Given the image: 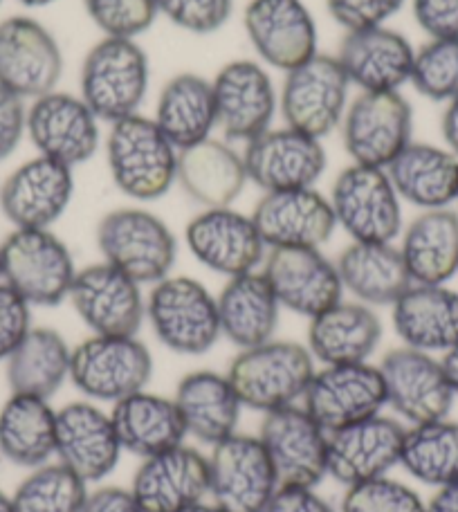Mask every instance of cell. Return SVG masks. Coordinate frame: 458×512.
Masks as SVG:
<instances>
[{
	"mask_svg": "<svg viewBox=\"0 0 458 512\" xmlns=\"http://www.w3.org/2000/svg\"><path fill=\"white\" fill-rule=\"evenodd\" d=\"M106 160L115 187L137 203L167 196L178 182V151L142 113L111 124L106 135Z\"/></svg>",
	"mask_w": 458,
	"mask_h": 512,
	"instance_id": "cell-1",
	"label": "cell"
},
{
	"mask_svg": "<svg viewBox=\"0 0 458 512\" xmlns=\"http://www.w3.org/2000/svg\"><path fill=\"white\" fill-rule=\"evenodd\" d=\"M151 84V63L137 39L104 36L88 50L79 97L108 126L140 113Z\"/></svg>",
	"mask_w": 458,
	"mask_h": 512,
	"instance_id": "cell-2",
	"label": "cell"
},
{
	"mask_svg": "<svg viewBox=\"0 0 458 512\" xmlns=\"http://www.w3.org/2000/svg\"><path fill=\"white\" fill-rule=\"evenodd\" d=\"M315 371L308 346L270 340L238 353L229 364L227 378L243 407L270 414L299 405Z\"/></svg>",
	"mask_w": 458,
	"mask_h": 512,
	"instance_id": "cell-3",
	"label": "cell"
},
{
	"mask_svg": "<svg viewBox=\"0 0 458 512\" xmlns=\"http://www.w3.org/2000/svg\"><path fill=\"white\" fill-rule=\"evenodd\" d=\"M97 248L140 286L169 277L178 259V241L158 214L142 207H119L97 225Z\"/></svg>",
	"mask_w": 458,
	"mask_h": 512,
	"instance_id": "cell-4",
	"label": "cell"
},
{
	"mask_svg": "<svg viewBox=\"0 0 458 512\" xmlns=\"http://www.w3.org/2000/svg\"><path fill=\"white\" fill-rule=\"evenodd\" d=\"M146 319L158 342L178 355H205L221 335L216 297L191 277H164L146 297Z\"/></svg>",
	"mask_w": 458,
	"mask_h": 512,
	"instance_id": "cell-5",
	"label": "cell"
},
{
	"mask_svg": "<svg viewBox=\"0 0 458 512\" xmlns=\"http://www.w3.org/2000/svg\"><path fill=\"white\" fill-rule=\"evenodd\" d=\"M0 268L3 283L43 308L63 304L77 277L68 245L50 230H14L0 245Z\"/></svg>",
	"mask_w": 458,
	"mask_h": 512,
	"instance_id": "cell-6",
	"label": "cell"
},
{
	"mask_svg": "<svg viewBox=\"0 0 458 512\" xmlns=\"http://www.w3.org/2000/svg\"><path fill=\"white\" fill-rule=\"evenodd\" d=\"M151 376V351L137 335H90L72 349L70 382L93 402L115 405L142 391Z\"/></svg>",
	"mask_w": 458,
	"mask_h": 512,
	"instance_id": "cell-7",
	"label": "cell"
},
{
	"mask_svg": "<svg viewBox=\"0 0 458 512\" xmlns=\"http://www.w3.org/2000/svg\"><path fill=\"white\" fill-rule=\"evenodd\" d=\"M328 200L351 241L393 243L402 234V200L387 169L351 164L335 178Z\"/></svg>",
	"mask_w": 458,
	"mask_h": 512,
	"instance_id": "cell-8",
	"label": "cell"
},
{
	"mask_svg": "<svg viewBox=\"0 0 458 512\" xmlns=\"http://www.w3.org/2000/svg\"><path fill=\"white\" fill-rule=\"evenodd\" d=\"M348 90L351 81L335 54L317 52L306 63L286 72L279 90L283 124L324 140L344 120Z\"/></svg>",
	"mask_w": 458,
	"mask_h": 512,
	"instance_id": "cell-9",
	"label": "cell"
},
{
	"mask_svg": "<svg viewBox=\"0 0 458 512\" xmlns=\"http://www.w3.org/2000/svg\"><path fill=\"white\" fill-rule=\"evenodd\" d=\"M340 128L353 164L387 169L414 142V108L402 93H360L348 102Z\"/></svg>",
	"mask_w": 458,
	"mask_h": 512,
	"instance_id": "cell-10",
	"label": "cell"
},
{
	"mask_svg": "<svg viewBox=\"0 0 458 512\" xmlns=\"http://www.w3.org/2000/svg\"><path fill=\"white\" fill-rule=\"evenodd\" d=\"M209 497L225 512H265L279 490L270 456L259 436L232 434L212 447Z\"/></svg>",
	"mask_w": 458,
	"mask_h": 512,
	"instance_id": "cell-11",
	"label": "cell"
},
{
	"mask_svg": "<svg viewBox=\"0 0 458 512\" xmlns=\"http://www.w3.org/2000/svg\"><path fill=\"white\" fill-rule=\"evenodd\" d=\"M259 438L279 488H315L328 474V432L304 405L263 414Z\"/></svg>",
	"mask_w": 458,
	"mask_h": 512,
	"instance_id": "cell-12",
	"label": "cell"
},
{
	"mask_svg": "<svg viewBox=\"0 0 458 512\" xmlns=\"http://www.w3.org/2000/svg\"><path fill=\"white\" fill-rule=\"evenodd\" d=\"M27 137L43 158L75 169L102 146V120L79 95L52 90L27 106Z\"/></svg>",
	"mask_w": 458,
	"mask_h": 512,
	"instance_id": "cell-13",
	"label": "cell"
},
{
	"mask_svg": "<svg viewBox=\"0 0 458 512\" xmlns=\"http://www.w3.org/2000/svg\"><path fill=\"white\" fill-rule=\"evenodd\" d=\"M63 77L59 41L30 16L0 21V86L23 99H39L57 90Z\"/></svg>",
	"mask_w": 458,
	"mask_h": 512,
	"instance_id": "cell-14",
	"label": "cell"
},
{
	"mask_svg": "<svg viewBox=\"0 0 458 512\" xmlns=\"http://www.w3.org/2000/svg\"><path fill=\"white\" fill-rule=\"evenodd\" d=\"M243 162L247 180L263 194L292 189H310L326 171L322 140L283 124L245 144Z\"/></svg>",
	"mask_w": 458,
	"mask_h": 512,
	"instance_id": "cell-15",
	"label": "cell"
},
{
	"mask_svg": "<svg viewBox=\"0 0 458 512\" xmlns=\"http://www.w3.org/2000/svg\"><path fill=\"white\" fill-rule=\"evenodd\" d=\"M216 126L229 142H252L272 128L279 93L261 61L236 59L212 79Z\"/></svg>",
	"mask_w": 458,
	"mask_h": 512,
	"instance_id": "cell-16",
	"label": "cell"
},
{
	"mask_svg": "<svg viewBox=\"0 0 458 512\" xmlns=\"http://www.w3.org/2000/svg\"><path fill=\"white\" fill-rule=\"evenodd\" d=\"M68 299L93 335H137L146 319L140 283L106 261L77 270Z\"/></svg>",
	"mask_w": 458,
	"mask_h": 512,
	"instance_id": "cell-17",
	"label": "cell"
},
{
	"mask_svg": "<svg viewBox=\"0 0 458 512\" xmlns=\"http://www.w3.org/2000/svg\"><path fill=\"white\" fill-rule=\"evenodd\" d=\"M380 373L387 393V407L409 425L447 418L454 405V391L443 362L432 353L400 346L384 355Z\"/></svg>",
	"mask_w": 458,
	"mask_h": 512,
	"instance_id": "cell-18",
	"label": "cell"
},
{
	"mask_svg": "<svg viewBox=\"0 0 458 512\" xmlns=\"http://www.w3.org/2000/svg\"><path fill=\"white\" fill-rule=\"evenodd\" d=\"M301 405L328 434L362 423L387 407L382 373L369 362L324 367L315 371Z\"/></svg>",
	"mask_w": 458,
	"mask_h": 512,
	"instance_id": "cell-19",
	"label": "cell"
},
{
	"mask_svg": "<svg viewBox=\"0 0 458 512\" xmlns=\"http://www.w3.org/2000/svg\"><path fill=\"white\" fill-rule=\"evenodd\" d=\"M261 272L281 308L306 319L322 315L344 299L337 265L319 248L268 250Z\"/></svg>",
	"mask_w": 458,
	"mask_h": 512,
	"instance_id": "cell-20",
	"label": "cell"
},
{
	"mask_svg": "<svg viewBox=\"0 0 458 512\" xmlns=\"http://www.w3.org/2000/svg\"><path fill=\"white\" fill-rule=\"evenodd\" d=\"M185 241L200 265L227 279L259 270L268 254L252 216L234 207L203 209L189 221Z\"/></svg>",
	"mask_w": 458,
	"mask_h": 512,
	"instance_id": "cell-21",
	"label": "cell"
},
{
	"mask_svg": "<svg viewBox=\"0 0 458 512\" xmlns=\"http://www.w3.org/2000/svg\"><path fill=\"white\" fill-rule=\"evenodd\" d=\"M245 34L261 63L281 72L295 70L317 50V25L304 0H250Z\"/></svg>",
	"mask_w": 458,
	"mask_h": 512,
	"instance_id": "cell-22",
	"label": "cell"
},
{
	"mask_svg": "<svg viewBox=\"0 0 458 512\" xmlns=\"http://www.w3.org/2000/svg\"><path fill=\"white\" fill-rule=\"evenodd\" d=\"M43 155L23 162L0 187V209L16 230H50L66 214L75 194V176Z\"/></svg>",
	"mask_w": 458,
	"mask_h": 512,
	"instance_id": "cell-23",
	"label": "cell"
},
{
	"mask_svg": "<svg viewBox=\"0 0 458 512\" xmlns=\"http://www.w3.org/2000/svg\"><path fill=\"white\" fill-rule=\"evenodd\" d=\"M407 427L396 418L373 416L328 434V474L342 486L373 481L400 465Z\"/></svg>",
	"mask_w": 458,
	"mask_h": 512,
	"instance_id": "cell-24",
	"label": "cell"
},
{
	"mask_svg": "<svg viewBox=\"0 0 458 512\" xmlns=\"http://www.w3.org/2000/svg\"><path fill=\"white\" fill-rule=\"evenodd\" d=\"M250 216L268 250H322L337 230L331 200L315 187L263 194Z\"/></svg>",
	"mask_w": 458,
	"mask_h": 512,
	"instance_id": "cell-25",
	"label": "cell"
},
{
	"mask_svg": "<svg viewBox=\"0 0 458 512\" xmlns=\"http://www.w3.org/2000/svg\"><path fill=\"white\" fill-rule=\"evenodd\" d=\"M122 452L111 411H104L93 400L70 402L57 411L54 456L81 481L97 483L108 477Z\"/></svg>",
	"mask_w": 458,
	"mask_h": 512,
	"instance_id": "cell-26",
	"label": "cell"
},
{
	"mask_svg": "<svg viewBox=\"0 0 458 512\" xmlns=\"http://www.w3.org/2000/svg\"><path fill=\"white\" fill-rule=\"evenodd\" d=\"M131 495L144 512H185L209 497L207 456L189 445L142 459Z\"/></svg>",
	"mask_w": 458,
	"mask_h": 512,
	"instance_id": "cell-27",
	"label": "cell"
},
{
	"mask_svg": "<svg viewBox=\"0 0 458 512\" xmlns=\"http://www.w3.org/2000/svg\"><path fill=\"white\" fill-rule=\"evenodd\" d=\"M335 57L360 93H400L411 81L416 48L407 36L380 25L346 32Z\"/></svg>",
	"mask_w": 458,
	"mask_h": 512,
	"instance_id": "cell-28",
	"label": "cell"
},
{
	"mask_svg": "<svg viewBox=\"0 0 458 512\" xmlns=\"http://www.w3.org/2000/svg\"><path fill=\"white\" fill-rule=\"evenodd\" d=\"M382 322L360 301H340L308 324V351L324 367L369 362L382 342Z\"/></svg>",
	"mask_w": 458,
	"mask_h": 512,
	"instance_id": "cell-29",
	"label": "cell"
},
{
	"mask_svg": "<svg viewBox=\"0 0 458 512\" xmlns=\"http://www.w3.org/2000/svg\"><path fill=\"white\" fill-rule=\"evenodd\" d=\"M393 331L405 346L425 353H447L458 346V292L445 286L411 283L391 306Z\"/></svg>",
	"mask_w": 458,
	"mask_h": 512,
	"instance_id": "cell-30",
	"label": "cell"
},
{
	"mask_svg": "<svg viewBox=\"0 0 458 512\" xmlns=\"http://www.w3.org/2000/svg\"><path fill=\"white\" fill-rule=\"evenodd\" d=\"M173 402L185 423L187 436L214 447L236 434L241 420V400L227 373L191 371L178 382Z\"/></svg>",
	"mask_w": 458,
	"mask_h": 512,
	"instance_id": "cell-31",
	"label": "cell"
},
{
	"mask_svg": "<svg viewBox=\"0 0 458 512\" xmlns=\"http://www.w3.org/2000/svg\"><path fill=\"white\" fill-rule=\"evenodd\" d=\"M216 304L221 335L241 351L274 340L281 304L261 270L227 279Z\"/></svg>",
	"mask_w": 458,
	"mask_h": 512,
	"instance_id": "cell-32",
	"label": "cell"
},
{
	"mask_svg": "<svg viewBox=\"0 0 458 512\" xmlns=\"http://www.w3.org/2000/svg\"><path fill=\"white\" fill-rule=\"evenodd\" d=\"M243 153L216 137L178 151V185L205 209L232 207L247 185Z\"/></svg>",
	"mask_w": 458,
	"mask_h": 512,
	"instance_id": "cell-33",
	"label": "cell"
},
{
	"mask_svg": "<svg viewBox=\"0 0 458 512\" xmlns=\"http://www.w3.org/2000/svg\"><path fill=\"white\" fill-rule=\"evenodd\" d=\"M111 418L122 450L140 459L173 450L187 438L185 423L173 398L146 389L117 400Z\"/></svg>",
	"mask_w": 458,
	"mask_h": 512,
	"instance_id": "cell-34",
	"label": "cell"
},
{
	"mask_svg": "<svg viewBox=\"0 0 458 512\" xmlns=\"http://www.w3.org/2000/svg\"><path fill=\"white\" fill-rule=\"evenodd\" d=\"M400 200L429 209H447L458 200V155L443 146L411 142L387 167Z\"/></svg>",
	"mask_w": 458,
	"mask_h": 512,
	"instance_id": "cell-35",
	"label": "cell"
},
{
	"mask_svg": "<svg viewBox=\"0 0 458 512\" xmlns=\"http://www.w3.org/2000/svg\"><path fill=\"white\" fill-rule=\"evenodd\" d=\"M344 292L371 308L393 306L411 286L400 248L393 243H357L342 250L335 261Z\"/></svg>",
	"mask_w": 458,
	"mask_h": 512,
	"instance_id": "cell-36",
	"label": "cell"
},
{
	"mask_svg": "<svg viewBox=\"0 0 458 512\" xmlns=\"http://www.w3.org/2000/svg\"><path fill=\"white\" fill-rule=\"evenodd\" d=\"M398 248L411 281L445 286L458 274V214L450 207L423 212L402 230Z\"/></svg>",
	"mask_w": 458,
	"mask_h": 512,
	"instance_id": "cell-37",
	"label": "cell"
},
{
	"mask_svg": "<svg viewBox=\"0 0 458 512\" xmlns=\"http://www.w3.org/2000/svg\"><path fill=\"white\" fill-rule=\"evenodd\" d=\"M153 122L176 151L209 140L218 128L212 81L196 72L173 75L160 90Z\"/></svg>",
	"mask_w": 458,
	"mask_h": 512,
	"instance_id": "cell-38",
	"label": "cell"
},
{
	"mask_svg": "<svg viewBox=\"0 0 458 512\" xmlns=\"http://www.w3.org/2000/svg\"><path fill=\"white\" fill-rule=\"evenodd\" d=\"M57 445V411L48 400L12 393L0 409V454L21 468L50 463Z\"/></svg>",
	"mask_w": 458,
	"mask_h": 512,
	"instance_id": "cell-39",
	"label": "cell"
},
{
	"mask_svg": "<svg viewBox=\"0 0 458 512\" xmlns=\"http://www.w3.org/2000/svg\"><path fill=\"white\" fill-rule=\"evenodd\" d=\"M72 349L54 328H30L7 358L12 393L48 400L70 380Z\"/></svg>",
	"mask_w": 458,
	"mask_h": 512,
	"instance_id": "cell-40",
	"label": "cell"
},
{
	"mask_svg": "<svg viewBox=\"0 0 458 512\" xmlns=\"http://www.w3.org/2000/svg\"><path fill=\"white\" fill-rule=\"evenodd\" d=\"M400 465L425 486L458 481V423L441 418L407 427Z\"/></svg>",
	"mask_w": 458,
	"mask_h": 512,
	"instance_id": "cell-41",
	"label": "cell"
},
{
	"mask_svg": "<svg viewBox=\"0 0 458 512\" xmlns=\"http://www.w3.org/2000/svg\"><path fill=\"white\" fill-rule=\"evenodd\" d=\"M88 483L63 463H45L16 488L14 512H81L88 499Z\"/></svg>",
	"mask_w": 458,
	"mask_h": 512,
	"instance_id": "cell-42",
	"label": "cell"
},
{
	"mask_svg": "<svg viewBox=\"0 0 458 512\" xmlns=\"http://www.w3.org/2000/svg\"><path fill=\"white\" fill-rule=\"evenodd\" d=\"M411 86L432 102H450L458 95V39L427 41L416 50Z\"/></svg>",
	"mask_w": 458,
	"mask_h": 512,
	"instance_id": "cell-43",
	"label": "cell"
},
{
	"mask_svg": "<svg viewBox=\"0 0 458 512\" xmlns=\"http://www.w3.org/2000/svg\"><path fill=\"white\" fill-rule=\"evenodd\" d=\"M340 512H425V501L416 490L387 474L348 486Z\"/></svg>",
	"mask_w": 458,
	"mask_h": 512,
	"instance_id": "cell-44",
	"label": "cell"
},
{
	"mask_svg": "<svg viewBox=\"0 0 458 512\" xmlns=\"http://www.w3.org/2000/svg\"><path fill=\"white\" fill-rule=\"evenodd\" d=\"M84 7L104 36L137 39L158 18L155 0H84Z\"/></svg>",
	"mask_w": 458,
	"mask_h": 512,
	"instance_id": "cell-45",
	"label": "cell"
},
{
	"mask_svg": "<svg viewBox=\"0 0 458 512\" xmlns=\"http://www.w3.org/2000/svg\"><path fill=\"white\" fill-rule=\"evenodd\" d=\"M158 16H164L189 34H214L232 18L234 0H155Z\"/></svg>",
	"mask_w": 458,
	"mask_h": 512,
	"instance_id": "cell-46",
	"label": "cell"
},
{
	"mask_svg": "<svg viewBox=\"0 0 458 512\" xmlns=\"http://www.w3.org/2000/svg\"><path fill=\"white\" fill-rule=\"evenodd\" d=\"M407 0H326L328 14L346 32L371 30L396 16Z\"/></svg>",
	"mask_w": 458,
	"mask_h": 512,
	"instance_id": "cell-47",
	"label": "cell"
},
{
	"mask_svg": "<svg viewBox=\"0 0 458 512\" xmlns=\"http://www.w3.org/2000/svg\"><path fill=\"white\" fill-rule=\"evenodd\" d=\"M30 308L32 306L18 292L0 281V360H7L23 342V337L30 333Z\"/></svg>",
	"mask_w": 458,
	"mask_h": 512,
	"instance_id": "cell-48",
	"label": "cell"
},
{
	"mask_svg": "<svg viewBox=\"0 0 458 512\" xmlns=\"http://www.w3.org/2000/svg\"><path fill=\"white\" fill-rule=\"evenodd\" d=\"M411 12L429 41L458 39V0H411Z\"/></svg>",
	"mask_w": 458,
	"mask_h": 512,
	"instance_id": "cell-49",
	"label": "cell"
},
{
	"mask_svg": "<svg viewBox=\"0 0 458 512\" xmlns=\"http://www.w3.org/2000/svg\"><path fill=\"white\" fill-rule=\"evenodd\" d=\"M27 135L25 99L0 86V162L12 155Z\"/></svg>",
	"mask_w": 458,
	"mask_h": 512,
	"instance_id": "cell-50",
	"label": "cell"
},
{
	"mask_svg": "<svg viewBox=\"0 0 458 512\" xmlns=\"http://www.w3.org/2000/svg\"><path fill=\"white\" fill-rule=\"evenodd\" d=\"M265 512H337L315 488H288L283 486L272 497Z\"/></svg>",
	"mask_w": 458,
	"mask_h": 512,
	"instance_id": "cell-51",
	"label": "cell"
},
{
	"mask_svg": "<svg viewBox=\"0 0 458 512\" xmlns=\"http://www.w3.org/2000/svg\"><path fill=\"white\" fill-rule=\"evenodd\" d=\"M81 512H144V510L137 506L131 490L108 486V488H99L95 492H88L86 506Z\"/></svg>",
	"mask_w": 458,
	"mask_h": 512,
	"instance_id": "cell-52",
	"label": "cell"
},
{
	"mask_svg": "<svg viewBox=\"0 0 458 512\" xmlns=\"http://www.w3.org/2000/svg\"><path fill=\"white\" fill-rule=\"evenodd\" d=\"M441 131H443V140L447 149H450L454 155H458V95L452 97L445 106Z\"/></svg>",
	"mask_w": 458,
	"mask_h": 512,
	"instance_id": "cell-53",
	"label": "cell"
},
{
	"mask_svg": "<svg viewBox=\"0 0 458 512\" xmlns=\"http://www.w3.org/2000/svg\"><path fill=\"white\" fill-rule=\"evenodd\" d=\"M425 512H458V481L438 488L429 504H425Z\"/></svg>",
	"mask_w": 458,
	"mask_h": 512,
	"instance_id": "cell-54",
	"label": "cell"
},
{
	"mask_svg": "<svg viewBox=\"0 0 458 512\" xmlns=\"http://www.w3.org/2000/svg\"><path fill=\"white\" fill-rule=\"evenodd\" d=\"M441 362H443L445 376H447V380H450L454 396L458 398V346H454L452 351H447L441 358Z\"/></svg>",
	"mask_w": 458,
	"mask_h": 512,
	"instance_id": "cell-55",
	"label": "cell"
},
{
	"mask_svg": "<svg viewBox=\"0 0 458 512\" xmlns=\"http://www.w3.org/2000/svg\"><path fill=\"white\" fill-rule=\"evenodd\" d=\"M185 512H225L223 508H218L216 504H196L194 508H189V510H185Z\"/></svg>",
	"mask_w": 458,
	"mask_h": 512,
	"instance_id": "cell-56",
	"label": "cell"
},
{
	"mask_svg": "<svg viewBox=\"0 0 458 512\" xmlns=\"http://www.w3.org/2000/svg\"><path fill=\"white\" fill-rule=\"evenodd\" d=\"M0 512H14L12 497H7L3 490H0Z\"/></svg>",
	"mask_w": 458,
	"mask_h": 512,
	"instance_id": "cell-57",
	"label": "cell"
},
{
	"mask_svg": "<svg viewBox=\"0 0 458 512\" xmlns=\"http://www.w3.org/2000/svg\"><path fill=\"white\" fill-rule=\"evenodd\" d=\"M18 3H23L25 7H48L54 0H18Z\"/></svg>",
	"mask_w": 458,
	"mask_h": 512,
	"instance_id": "cell-58",
	"label": "cell"
},
{
	"mask_svg": "<svg viewBox=\"0 0 458 512\" xmlns=\"http://www.w3.org/2000/svg\"><path fill=\"white\" fill-rule=\"evenodd\" d=\"M0 281H3V268H0Z\"/></svg>",
	"mask_w": 458,
	"mask_h": 512,
	"instance_id": "cell-59",
	"label": "cell"
},
{
	"mask_svg": "<svg viewBox=\"0 0 458 512\" xmlns=\"http://www.w3.org/2000/svg\"><path fill=\"white\" fill-rule=\"evenodd\" d=\"M0 3H3V0H0Z\"/></svg>",
	"mask_w": 458,
	"mask_h": 512,
	"instance_id": "cell-60",
	"label": "cell"
},
{
	"mask_svg": "<svg viewBox=\"0 0 458 512\" xmlns=\"http://www.w3.org/2000/svg\"><path fill=\"white\" fill-rule=\"evenodd\" d=\"M456 203H458V200H456Z\"/></svg>",
	"mask_w": 458,
	"mask_h": 512,
	"instance_id": "cell-61",
	"label": "cell"
}]
</instances>
